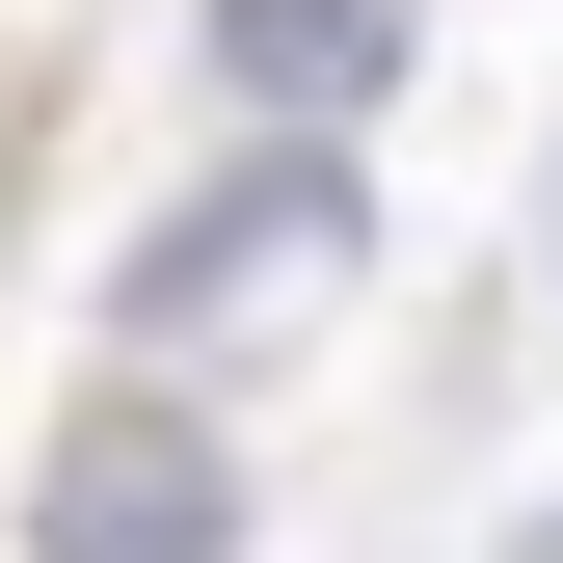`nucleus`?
Wrapping results in <instances>:
<instances>
[{"label": "nucleus", "instance_id": "obj_2", "mask_svg": "<svg viewBox=\"0 0 563 563\" xmlns=\"http://www.w3.org/2000/svg\"><path fill=\"white\" fill-rule=\"evenodd\" d=\"M242 537V456L188 430L162 376H108L81 430H54V483H27V563H216Z\"/></svg>", "mask_w": 563, "mask_h": 563}, {"label": "nucleus", "instance_id": "obj_3", "mask_svg": "<svg viewBox=\"0 0 563 563\" xmlns=\"http://www.w3.org/2000/svg\"><path fill=\"white\" fill-rule=\"evenodd\" d=\"M216 81H242L268 134H376V81H402V0H216Z\"/></svg>", "mask_w": 563, "mask_h": 563}, {"label": "nucleus", "instance_id": "obj_1", "mask_svg": "<svg viewBox=\"0 0 563 563\" xmlns=\"http://www.w3.org/2000/svg\"><path fill=\"white\" fill-rule=\"evenodd\" d=\"M349 268H376V162H349V134H242V162L134 242L108 349H134V376H242V349H296L349 296Z\"/></svg>", "mask_w": 563, "mask_h": 563}]
</instances>
